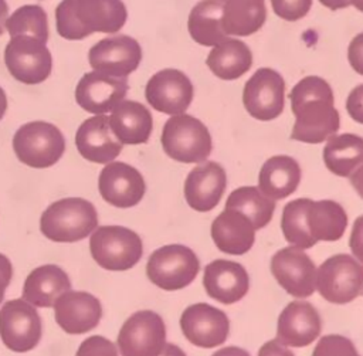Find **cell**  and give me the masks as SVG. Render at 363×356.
Here are the masks:
<instances>
[{"mask_svg":"<svg viewBox=\"0 0 363 356\" xmlns=\"http://www.w3.org/2000/svg\"><path fill=\"white\" fill-rule=\"evenodd\" d=\"M13 149L21 163L34 169H45L61 159L65 150V139L55 125L34 121L21 125L16 130Z\"/></svg>","mask_w":363,"mask_h":356,"instance_id":"52a82bcc","label":"cell"},{"mask_svg":"<svg viewBox=\"0 0 363 356\" xmlns=\"http://www.w3.org/2000/svg\"><path fill=\"white\" fill-rule=\"evenodd\" d=\"M111 133L109 116L95 115L85 119L75 133V145L79 155L94 163H109L118 157L122 143Z\"/></svg>","mask_w":363,"mask_h":356,"instance_id":"cb8c5ba5","label":"cell"},{"mask_svg":"<svg viewBox=\"0 0 363 356\" xmlns=\"http://www.w3.org/2000/svg\"><path fill=\"white\" fill-rule=\"evenodd\" d=\"M6 28L10 37L30 35L45 44L48 41L47 13L37 4H26L14 10L6 20Z\"/></svg>","mask_w":363,"mask_h":356,"instance_id":"836d02e7","label":"cell"},{"mask_svg":"<svg viewBox=\"0 0 363 356\" xmlns=\"http://www.w3.org/2000/svg\"><path fill=\"white\" fill-rule=\"evenodd\" d=\"M157 356H187L182 347L176 346L174 343H166L162 352Z\"/></svg>","mask_w":363,"mask_h":356,"instance_id":"f6af8a7d","label":"cell"},{"mask_svg":"<svg viewBox=\"0 0 363 356\" xmlns=\"http://www.w3.org/2000/svg\"><path fill=\"white\" fill-rule=\"evenodd\" d=\"M164 345V321L149 309L132 313L118 333V352L122 356H157Z\"/></svg>","mask_w":363,"mask_h":356,"instance_id":"8fae6325","label":"cell"},{"mask_svg":"<svg viewBox=\"0 0 363 356\" xmlns=\"http://www.w3.org/2000/svg\"><path fill=\"white\" fill-rule=\"evenodd\" d=\"M210 71L225 81L244 75L252 64V52L248 45L235 38H225L214 45L206 60Z\"/></svg>","mask_w":363,"mask_h":356,"instance_id":"f1b7e54d","label":"cell"},{"mask_svg":"<svg viewBox=\"0 0 363 356\" xmlns=\"http://www.w3.org/2000/svg\"><path fill=\"white\" fill-rule=\"evenodd\" d=\"M242 104L247 112L258 121H272L284 111L285 81L272 68H259L245 82Z\"/></svg>","mask_w":363,"mask_h":356,"instance_id":"4fadbf2b","label":"cell"},{"mask_svg":"<svg viewBox=\"0 0 363 356\" xmlns=\"http://www.w3.org/2000/svg\"><path fill=\"white\" fill-rule=\"evenodd\" d=\"M312 356H360V353L349 338L325 335L318 340Z\"/></svg>","mask_w":363,"mask_h":356,"instance_id":"e575fe53","label":"cell"},{"mask_svg":"<svg viewBox=\"0 0 363 356\" xmlns=\"http://www.w3.org/2000/svg\"><path fill=\"white\" fill-rule=\"evenodd\" d=\"M43 335L41 318L34 305L23 298L7 301L0 309V338L17 353L33 350Z\"/></svg>","mask_w":363,"mask_h":356,"instance_id":"7c38bea8","label":"cell"},{"mask_svg":"<svg viewBox=\"0 0 363 356\" xmlns=\"http://www.w3.org/2000/svg\"><path fill=\"white\" fill-rule=\"evenodd\" d=\"M347 60L350 67L363 75V31L352 38L347 47Z\"/></svg>","mask_w":363,"mask_h":356,"instance_id":"f35d334b","label":"cell"},{"mask_svg":"<svg viewBox=\"0 0 363 356\" xmlns=\"http://www.w3.org/2000/svg\"><path fill=\"white\" fill-rule=\"evenodd\" d=\"M350 3L359 10L363 13V0H350Z\"/></svg>","mask_w":363,"mask_h":356,"instance_id":"681fc988","label":"cell"},{"mask_svg":"<svg viewBox=\"0 0 363 356\" xmlns=\"http://www.w3.org/2000/svg\"><path fill=\"white\" fill-rule=\"evenodd\" d=\"M350 183L357 194L363 199V165L350 174Z\"/></svg>","mask_w":363,"mask_h":356,"instance_id":"ee69618b","label":"cell"},{"mask_svg":"<svg viewBox=\"0 0 363 356\" xmlns=\"http://www.w3.org/2000/svg\"><path fill=\"white\" fill-rule=\"evenodd\" d=\"M323 162L333 174L350 177L363 165V138L354 133L332 135L323 148Z\"/></svg>","mask_w":363,"mask_h":356,"instance_id":"f546056e","label":"cell"},{"mask_svg":"<svg viewBox=\"0 0 363 356\" xmlns=\"http://www.w3.org/2000/svg\"><path fill=\"white\" fill-rule=\"evenodd\" d=\"M347 227L345 208L333 200L295 199L282 210L285 240L298 248H312L318 241H337Z\"/></svg>","mask_w":363,"mask_h":356,"instance_id":"7a4b0ae2","label":"cell"},{"mask_svg":"<svg viewBox=\"0 0 363 356\" xmlns=\"http://www.w3.org/2000/svg\"><path fill=\"white\" fill-rule=\"evenodd\" d=\"M126 78L109 77L98 71L82 75L75 88L77 104L89 113L104 115L113 109L128 94Z\"/></svg>","mask_w":363,"mask_h":356,"instance_id":"d6986e66","label":"cell"},{"mask_svg":"<svg viewBox=\"0 0 363 356\" xmlns=\"http://www.w3.org/2000/svg\"><path fill=\"white\" fill-rule=\"evenodd\" d=\"M203 285L210 298L231 305L247 295L250 278L241 264L230 260H214L204 268Z\"/></svg>","mask_w":363,"mask_h":356,"instance_id":"7402d4cb","label":"cell"},{"mask_svg":"<svg viewBox=\"0 0 363 356\" xmlns=\"http://www.w3.org/2000/svg\"><path fill=\"white\" fill-rule=\"evenodd\" d=\"M271 272L277 282L292 296L306 298L316 289V267L298 247H284L271 258Z\"/></svg>","mask_w":363,"mask_h":356,"instance_id":"9a60e30c","label":"cell"},{"mask_svg":"<svg viewBox=\"0 0 363 356\" xmlns=\"http://www.w3.org/2000/svg\"><path fill=\"white\" fill-rule=\"evenodd\" d=\"M258 356H295V355L278 339H271L259 347Z\"/></svg>","mask_w":363,"mask_h":356,"instance_id":"60d3db41","label":"cell"},{"mask_svg":"<svg viewBox=\"0 0 363 356\" xmlns=\"http://www.w3.org/2000/svg\"><path fill=\"white\" fill-rule=\"evenodd\" d=\"M140 60L139 43L125 34L102 38L88 52V61L94 71L116 78H126L139 67Z\"/></svg>","mask_w":363,"mask_h":356,"instance_id":"5bb4252c","label":"cell"},{"mask_svg":"<svg viewBox=\"0 0 363 356\" xmlns=\"http://www.w3.org/2000/svg\"><path fill=\"white\" fill-rule=\"evenodd\" d=\"M98 227L94 204L81 197H65L51 203L40 218L43 235L57 243H75L86 238Z\"/></svg>","mask_w":363,"mask_h":356,"instance_id":"277c9868","label":"cell"},{"mask_svg":"<svg viewBox=\"0 0 363 356\" xmlns=\"http://www.w3.org/2000/svg\"><path fill=\"white\" fill-rule=\"evenodd\" d=\"M223 6V27L227 35H251L267 20L265 0H218Z\"/></svg>","mask_w":363,"mask_h":356,"instance_id":"4dcf8cb0","label":"cell"},{"mask_svg":"<svg viewBox=\"0 0 363 356\" xmlns=\"http://www.w3.org/2000/svg\"><path fill=\"white\" fill-rule=\"evenodd\" d=\"M316 289L330 304L345 305L363 291V264L349 254H336L316 269Z\"/></svg>","mask_w":363,"mask_h":356,"instance_id":"9c48e42d","label":"cell"},{"mask_svg":"<svg viewBox=\"0 0 363 356\" xmlns=\"http://www.w3.org/2000/svg\"><path fill=\"white\" fill-rule=\"evenodd\" d=\"M346 111L353 121L363 125V84L350 91L346 99Z\"/></svg>","mask_w":363,"mask_h":356,"instance_id":"74e56055","label":"cell"},{"mask_svg":"<svg viewBox=\"0 0 363 356\" xmlns=\"http://www.w3.org/2000/svg\"><path fill=\"white\" fill-rule=\"evenodd\" d=\"M227 187V174L217 162H206L190 170L184 182L187 204L200 213L213 210Z\"/></svg>","mask_w":363,"mask_h":356,"instance_id":"603a6c76","label":"cell"},{"mask_svg":"<svg viewBox=\"0 0 363 356\" xmlns=\"http://www.w3.org/2000/svg\"><path fill=\"white\" fill-rule=\"evenodd\" d=\"M71 289L68 274L55 264L34 268L24 281L23 299L34 306H54L57 298Z\"/></svg>","mask_w":363,"mask_h":356,"instance_id":"4316f807","label":"cell"},{"mask_svg":"<svg viewBox=\"0 0 363 356\" xmlns=\"http://www.w3.org/2000/svg\"><path fill=\"white\" fill-rule=\"evenodd\" d=\"M184 338L194 346L210 349L223 345L230 332V319L221 309L199 302L187 306L180 316Z\"/></svg>","mask_w":363,"mask_h":356,"instance_id":"e0dca14e","label":"cell"},{"mask_svg":"<svg viewBox=\"0 0 363 356\" xmlns=\"http://www.w3.org/2000/svg\"><path fill=\"white\" fill-rule=\"evenodd\" d=\"M122 0H61L55 9V26L65 40H82L92 33H118L126 23Z\"/></svg>","mask_w":363,"mask_h":356,"instance_id":"3957f363","label":"cell"},{"mask_svg":"<svg viewBox=\"0 0 363 356\" xmlns=\"http://www.w3.org/2000/svg\"><path fill=\"white\" fill-rule=\"evenodd\" d=\"M187 28L200 45H217L227 38L223 27V6L218 0H201L189 14Z\"/></svg>","mask_w":363,"mask_h":356,"instance_id":"1f68e13d","label":"cell"},{"mask_svg":"<svg viewBox=\"0 0 363 356\" xmlns=\"http://www.w3.org/2000/svg\"><path fill=\"white\" fill-rule=\"evenodd\" d=\"M11 275H13L11 261L4 254H0V304L3 302L6 289L11 281Z\"/></svg>","mask_w":363,"mask_h":356,"instance_id":"b9f144b4","label":"cell"},{"mask_svg":"<svg viewBox=\"0 0 363 356\" xmlns=\"http://www.w3.org/2000/svg\"><path fill=\"white\" fill-rule=\"evenodd\" d=\"M109 128L122 145H140L150 138L153 118L143 104L122 99L109 115Z\"/></svg>","mask_w":363,"mask_h":356,"instance_id":"484cf974","label":"cell"},{"mask_svg":"<svg viewBox=\"0 0 363 356\" xmlns=\"http://www.w3.org/2000/svg\"><path fill=\"white\" fill-rule=\"evenodd\" d=\"M4 64L14 79L34 85L50 77L52 58L45 43L30 35H14L6 45Z\"/></svg>","mask_w":363,"mask_h":356,"instance_id":"30bf717a","label":"cell"},{"mask_svg":"<svg viewBox=\"0 0 363 356\" xmlns=\"http://www.w3.org/2000/svg\"><path fill=\"white\" fill-rule=\"evenodd\" d=\"M199 271L197 255L182 244H167L155 250L146 264L150 282L164 291H177L190 285Z\"/></svg>","mask_w":363,"mask_h":356,"instance_id":"ba28073f","label":"cell"},{"mask_svg":"<svg viewBox=\"0 0 363 356\" xmlns=\"http://www.w3.org/2000/svg\"><path fill=\"white\" fill-rule=\"evenodd\" d=\"M7 16H9V6L6 0H0V35L4 33Z\"/></svg>","mask_w":363,"mask_h":356,"instance_id":"7dc6e473","label":"cell"},{"mask_svg":"<svg viewBox=\"0 0 363 356\" xmlns=\"http://www.w3.org/2000/svg\"><path fill=\"white\" fill-rule=\"evenodd\" d=\"M271 6L278 17L286 21H298L309 13L312 0H271Z\"/></svg>","mask_w":363,"mask_h":356,"instance_id":"d590c367","label":"cell"},{"mask_svg":"<svg viewBox=\"0 0 363 356\" xmlns=\"http://www.w3.org/2000/svg\"><path fill=\"white\" fill-rule=\"evenodd\" d=\"M289 101L295 116L291 139L316 145L339 130L340 118L335 108L333 91L323 78H302L291 89Z\"/></svg>","mask_w":363,"mask_h":356,"instance_id":"6da1fadb","label":"cell"},{"mask_svg":"<svg viewBox=\"0 0 363 356\" xmlns=\"http://www.w3.org/2000/svg\"><path fill=\"white\" fill-rule=\"evenodd\" d=\"M211 356H251V355L245 349H241L238 346H225L214 352Z\"/></svg>","mask_w":363,"mask_h":356,"instance_id":"7bdbcfd3","label":"cell"},{"mask_svg":"<svg viewBox=\"0 0 363 356\" xmlns=\"http://www.w3.org/2000/svg\"><path fill=\"white\" fill-rule=\"evenodd\" d=\"M320 330V315L306 301L289 302L278 316L277 339L285 346L305 347L318 339Z\"/></svg>","mask_w":363,"mask_h":356,"instance_id":"44dd1931","label":"cell"},{"mask_svg":"<svg viewBox=\"0 0 363 356\" xmlns=\"http://www.w3.org/2000/svg\"><path fill=\"white\" fill-rule=\"evenodd\" d=\"M75 356H119L113 342L109 339L94 335L81 342Z\"/></svg>","mask_w":363,"mask_h":356,"instance_id":"8d00e7d4","label":"cell"},{"mask_svg":"<svg viewBox=\"0 0 363 356\" xmlns=\"http://www.w3.org/2000/svg\"><path fill=\"white\" fill-rule=\"evenodd\" d=\"M210 233L216 247L231 255L248 252L255 243V228L251 220L234 208H224L213 220Z\"/></svg>","mask_w":363,"mask_h":356,"instance_id":"d4e9b609","label":"cell"},{"mask_svg":"<svg viewBox=\"0 0 363 356\" xmlns=\"http://www.w3.org/2000/svg\"><path fill=\"white\" fill-rule=\"evenodd\" d=\"M98 189L106 203L128 208L143 199L146 183L136 167L123 162H109L99 173Z\"/></svg>","mask_w":363,"mask_h":356,"instance_id":"ac0fdd59","label":"cell"},{"mask_svg":"<svg viewBox=\"0 0 363 356\" xmlns=\"http://www.w3.org/2000/svg\"><path fill=\"white\" fill-rule=\"evenodd\" d=\"M160 142L164 153L182 163L206 162L213 150L207 126L187 113L173 115L164 122Z\"/></svg>","mask_w":363,"mask_h":356,"instance_id":"5b68a950","label":"cell"},{"mask_svg":"<svg viewBox=\"0 0 363 356\" xmlns=\"http://www.w3.org/2000/svg\"><path fill=\"white\" fill-rule=\"evenodd\" d=\"M225 208L238 210L251 220L255 230H261L272 220L275 200L264 194L255 186H242L230 193Z\"/></svg>","mask_w":363,"mask_h":356,"instance_id":"d6a6232c","label":"cell"},{"mask_svg":"<svg viewBox=\"0 0 363 356\" xmlns=\"http://www.w3.org/2000/svg\"><path fill=\"white\" fill-rule=\"evenodd\" d=\"M94 261L108 271H126L135 267L143 255L142 238L122 226L98 227L89 238Z\"/></svg>","mask_w":363,"mask_h":356,"instance_id":"8992f818","label":"cell"},{"mask_svg":"<svg viewBox=\"0 0 363 356\" xmlns=\"http://www.w3.org/2000/svg\"><path fill=\"white\" fill-rule=\"evenodd\" d=\"M320 4H323L325 7L330 9V10H340V9H346L347 6H350V0H319Z\"/></svg>","mask_w":363,"mask_h":356,"instance_id":"bcb514c9","label":"cell"},{"mask_svg":"<svg viewBox=\"0 0 363 356\" xmlns=\"http://www.w3.org/2000/svg\"><path fill=\"white\" fill-rule=\"evenodd\" d=\"M6 109H7V96H6V92L3 91V88L0 87V121L3 119V116L6 113Z\"/></svg>","mask_w":363,"mask_h":356,"instance_id":"c3c4849f","label":"cell"},{"mask_svg":"<svg viewBox=\"0 0 363 356\" xmlns=\"http://www.w3.org/2000/svg\"><path fill=\"white\" fill-rule=\"evenodd\" d=\"M349 247L354 258L363 262V214L359 216L353 223L350 238H349Z\"/></svg>","mask_w":363,"mask_h":356,"instance_id":"ab89813d","label":"cell"},{"mask_svg":"<svg viewBox=\"0 0 363 356\" xmlns=\"http://www.w3.org/2000/svg\"><path fill=\"white\" fill-rule=\"evenodd\" d=\"M193 84L190 78L176 69L164 68L150 77L145 88L149 105L166 115H180L187 111L193 101Z\"/></svg>","mask_w":363,"mask_h":356,"instance_id":"2e32d148","label":"cell"},{"mask_svg":"<svg viewBox=\"0 0 363 356\" xmlns=\"http://www.w3.org/2000/svg\"><path fill=\"white\" fill-rule=\"evenodd\" d=\"M55 322L71 335H81L96 328L102 318V305L85 291H65L54 302Z\"/></svg>","mask_w":363,"mask_h":356,"instance_id":"ffe728a7","label":"cell"},{"mask_svg":"<svg viewBox=\"0 0 363 356\" xmlns=\"http://www.w3.org/2000/svg\"><path fill=\"white\" fill-rule=\"evenodd\" d=\"M299 163L286 155L267 159L258 174V189L272 200H282L292 194L301 182Z\"/></svg>","mask_w":363,"mask_h":356,"instance_id":"83f0119b","label":"cell"}]
</instances>
